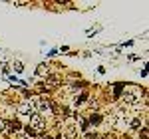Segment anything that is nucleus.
Here are the masks:
<instances>
[{"label":"nucleus","mask_w":149,"mask_h":139,"mask_svg":"<svg viewBox=\"0 0 149 139\" xmlns=\"http://www.w3.org/2000/svg\"><path fill=\"white\" fill-rule=\"evenodd\" d=\"M16 119H30V117L34 115V101L32 99H22L20 104H18V107H16Z\"/></svg>","instance_id":"1"},{"label":"nucleus","mask_w":149,"mask_h":139,"mask_svg":"<svg viewBox=\"0 0 149 139\" xmlns=\"http://www.w3.org/2000/svg\"><path fill=\"white\" fill-rule=\"evenodd\" d=\"M26 125H30L38 135H40V133H46V119H44L42 115H38V113H34V115L30 117Z\"/></svg>","instance_id":"2"},{"label":"nucleus","mask_w":149,"mask_h":139,"mask_svg":"<svg viewBox=\"0 0 149 139\" xmlns=\"http://www.w3.org/2000/svg\"><path fill=\"white\" fill-rule=\"evenodd\" d=\"M4 131L8 133V135H16V133H20L22 131V121L20 119H8V121H4Z\"/></svg>","instance_id":"3"},{"label":"nucleus","mask_w":149,"mask_h":139,"mask_svg":"<svg viewBox=\"0 0 149 139\" xmlns=\"http://www.w3.org/2000/svg\"><path fill=\"white\" fill-rule=\"evenodd\" d=\"M60 137L62 139H80V129H78L76 123H68V125L64 127V131H62Z\"/></svg>","instance_id":"4"},{"label":"nucleus","mask_w":149,"mask_h":139,"mask_svg":"<svg viewBox=\"0 0 149 139\" xmlns=\"http://www.w3.org/2000/svg\"><path fill=\"white\" fill-rule=\"evenodd\" d=\"M86 121H88V125L90 127H97V125H102V121H103V115L100 113V111H86Z\"/></svg>","instance_id":"5"},{"label":"nucleus","mask_w":149,"mask_h":139,"mask_svg":"<svg viewBox=\"0 0 149 139\" xmlns=\"http://www.w3.org/2000/svg\"><path fill=\"white\" fill-rule=\"evenodd\" d=\"M90 99V95H88V92H80V93H76L74 95V99H72V105L74 107H80V105H84L86 101Z\"/></svg>","instance_id":"6"},{"label":"nucleus","mask_w":149,"mask_h":139,"mask_svg":"<svg viewBox=\"0 0 149 139\" xmlns=\"http://www.w3.org/2000/svg\"><path fill=\"white\" fill-rule=\"evenodd\" d=\"M36 76H40V78L50 76V64H40V66L36 68Z\"/></svg>","instance_id":"7"},{"label":"nucleus","mask_w":149,"mask_h":139,"mask_svg":"<svg viewBox=\"0 0 149 139\" xmlns=\"http://www.w3.org/2000/svg\"><path fill=\"white\" fill-rule=\"evenodd\" d=\"M14 72H16V74H22L24 72V64L22 62H16V64H14Z\"/></svg>","instance_id":"8"},{"label":"nucleus","mask_w":149,"mask_h":139,"mask_svg":"<svg viewBox=\"0 0 149 139\" xmlns=\"http://www.w3.org/2000/svg\"><path fill=\"white\" fill-rule=\"evenodd\" d=\"M100 139H115V133H113V131H107V133H103Z\"/></svg>","instance_id":"9"},{"label":"nucleus","mask_w":149,"mask_h":139,"mask_svg":"<svg viewBox=\"0 0 149 139\" xmlns=\"http://www.w3.org/2000/svg\"><path fill=\"white\" fill-rule=\"evenodd\" d=\"M86 135V139H97V133L95 131H88V133H84Z\"/></svg>","instance_id":"10"},{"label":"nucleus","mask_w":149,"mask_h":139,"mask_svg":"<svg viewBox=\"0 0 149 139\" xmlns=\"http://www.w3.org/2000/svg\"><path fill=\"white\" fill-rule=\"evenodd\" d=\"M8 81H10L12 85H14V83H18V76H14V74H12L10 78H8Z\"/></svg>","instance_id":"11"},{"label":"nucleus","mask_w":149,"mask_h":139,"mask_svg":"<svg viewBox=\"0 0 149 139\" xmlns=\"http://www.w3.org/2000/svg\"><path fill=\"white\" fill-rule=\"evenodd\" d=\"M58 52H62V54H68V52H70V48H68V46H62L60 50H58Z\"/></svg>","instance_id":"12"},{"label":"nucleus","mask_w":149,"mask_h":139,"mask_svg":"<svg viewBox=\"0 0 149 139\" xmlns=\"http://www.w3.org/2000/svg\"><path fill=\"white\" fill-rule=\"evenodd\" d=\"M123 139H131V137H129V135H123Z\"/></svg>","instance_id":"13"}]
</instances>
